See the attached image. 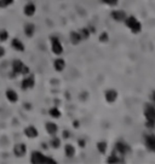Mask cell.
I'll return each mask as SVG.
<instances>
[{
    "mask_svg": "<svg viewBox=\"0 0 155 164\" xmlns=\"http://www.w3.org/2000/svg\"><path fill=\"white\" fill-rule=\"evenodd\" d=\"M124 23L133 34L141 33V30H142V24L134 16H127L126 20L124 21Z\"/></svg>",
    "mask_w": 155,
    "mask_h": 164,
    "instance_id": "cell-1",
    "label": "cell"
},
{
    "mask_svg": "<svg viewBox=\"0 0 155 164\" xmlns=\"http://www.w3.org/2000/svg\"><path fill=\"white\" fill-rule=\"evenodd\" d=\"M50 41H51V51H52V53L56 55H62L63 53V46L61 44L59 39L57 36H51Z\"/></svg>",
    "mask_w": 155,
    "mask_h": 164,
    "instance_id": "cell-2",
    "label": "cell"
},
{
    "mask_svg": "<svg viewBox=\"0 0 155 164\" xmlns=\"http://www.w3.org/2000/svg\"><path fill=\"white\" fill-rule=\"evenodd\" d=\"M114 151L116 153H119L120 156H125L127 153L131 152V147L129 144H126L125 141H118L114 146Z\"/></svg>",
    "mask_w": 155,
    "mask_h": 164,
    "instance_id": "cell-3",
    "label": "cell"
},
{
    "mask_svg": "<svg viewBox=\"0 0 155 164\" xmlns=\"http://www.w3.org/2000/svg\"><path fill=\"white\" fill-rule=\"evenodd\" d=\"M144 117L145 121H149V122H155V105L153 104H145L144 105Z\"/></svg>",
    "mask_w": 155,
    "mask_h": 164,
    "instance_id": "cell-4",
    "label": "cell"
},
{
    "mask_svg": "<svg viewBox=\"0 0 155 164\" xmlns=\"http://www.w3.org/2000/svg\"><path fill=\"white\" fill-rule=\"evenodd\" d=\"M144 145L149 151L155 153V134L149 133V134L144 135Z\"/></svg>",
    "mask_w": 155,
    "mask_h": 164,
    "instance_id": "cell-5",
    "label": "cell"
},
{
    "mask_svg": "<svg viewBox=\"0 0 155 164\" xmlns=\"http://www.w3.org/2000/svg\"><path fill=\"white\" fill-rule=\"evenodd\" d=\"M34 85H35V77L34 75H28L27 77H24L22 80V82H21V88H22L23 91H27V89H31V88L34 87Z\"/></svg>",
    "mask_w": 155,
    "mask_h": 164,
    "instance_id": "cell-6",
    "label": "cell"
},
{
    "mask_svg": "<svg viewBox=\"0 0 155 164\" xmlns=\"http://www.w3.org/2000/svg\"><path fill=\"white\" fill-rule=\"evenodd\" d=\"M26 152H27V146H26V144L18 142V144H16V145L13 146V154H15L16 157L22 158L23 156L26 154Z\"/></svg>",
    "mask_w": 155,
    "mask_h": 164,
    "instance_id": "cell-7",
    "label": "cell"
},
{
    "mask_svg": "<svg viewBox=\"0 0 155 164\" xmlns=\"http://www.w3.org/2000/svg\"><path fill=\"white\" fill-rule=\"evenodd\" d=\"M118 95H119V94H118V91H116V89H114V88L107 89V91H106V94H104L107 103H109V104L115 103V101H116V99H118Z\"/></svg>",
    "mask_w": 155,
    "mask_h": 164,
    "instance_id": "cell-8",
    "label": "cell"
},
{
    "mask_svg": "<svg viewBox=\"0 0 155 164\" xmlns=\"http://www.w3.org/2000/svg\"><path fill=\"white\" fill-rule=\"evenodd\" d=\"M45 157L41 152L39 151H33L32 154H31V162L34 164H43L45 163Z\"/></svg>",
    "mask_w": 155,
    "mask_h": 164,
    "instance_id": "cell-9",
    "label": "cell"
},
{
    "mask_svg": "<svg viewBox=\"0 0 155 164\" xmlns=\"http://www.w3.org/2000/svg\"><path fill=\"white\" fill-rule=\"evenodd\" d=\"M110 16L111 18L114 21H116V22H124L126 20V17H127L126 12L122 11V10H114V11H111Z\"/></svg>",
    "mask_w": 155,
    "mask_h": 164,
    "instance_id": "cell-10",
    "label": "cell"
},
{
    "mask_svg": "<svg viewBox=\"0 0 155 164\" xmlns=\"http://www.w3.org/2000/svg\"><path fill=\"white\" fill-rule=\"evenodd\" d=\"M24 135L28 138V139H34L39 135V131L36 129V127L34 126H28L27 128H24Z\"/></svg>",
    "mask_w": 155,
    "mask_h": 164,
    "instance_id": "cell-11",
    "label": "cell"
},
{
    "mask_svg": "<svg viewBox=\"0 0 155 164\" xmlns=\"http://www.w3.org/2000/svg\"><path fill=\"white\" fill-rule=\"evenodd\" d=\"M23 12H24V15H26L27 17H33L34 15H35V12H36V6H35V4H34V2H28V4L24 6Z\"/></svg>",
    "mask_w": 155,
    "mask_h": 164,
    "instance_id": "cell-12",
    "label": "cell"
},
{
    "mask_svg": "<svg viewBox=\"0 0 155 164\" xmlns=\"http://www.w3.org/2000/svg\"><path fill=\"white\" fill-rule=\"evenodd\" d=\"M45 129L47 131V134L50 135H56L57 131H58V126L56 124L55 122H47L45 124Z\"/></svg>",
    "mask_w": 155,
    "mask_h": 164,
    "instance_id": "cell-13",
    "label": "cell"
},
{
    "mask_svg": "<svg viewBox=\"0 0 155 164\" xmlns=\"http://www.w3.org/2000/svg\"><path fill=\"white\" fill-rule=\"evenodd\" d=\"M54 68H55L56 71H58V73L63 71L64 68H66V60H64L63 58H57V59H55V62H54Z\"/></svg>",
    "mask_w": 155,
    "mask_h": 164,
    "instance_id": "cell-14",
    "label": "cell"
},
{
    "mask_svg": "<svg viewBox=\"0 0 155 164\" xmlns=\"http://www.w3.org/2000/svg\"><path fill=\"white\" fill-rule=\"evenodd\" d=\"M11 46H12V48H15V50L18 51V52H23L24 48H26V47H24V44H23L20 39H13L11 41Z\"/></svg>",
    "mask_w": 155,
    "mask_h": 164,
    "instance_id": "cell-15",
    "label": "cell"
},
{
    "mask_svg": "<svg viewBox=\"0 0 155 164\" xmlns=\"http://www.w3.org/2000/svg\"><path fill=\"white\" fill-rule=\"evenodd\" d=\"M5 94H6V98L10 103H17L18 101V94L13 89H7Z\"/></svg>",
    "mask_w": 155,
    "mask_h": 164,
    "instance_id": "cell-16",
    "label": "cell"
},
{
    "mask_svg": "<svg viewBox=\"0 0 155 164\" xmlns=\"http://www.w3.org/2000/svg\"><path fill=\"white\" fill-rule=\"evenodd\" d=\"M24 34L28 38H33L34 34H35V25L33 23H28V24L24 25Z\"/></svg>",
    "mask_w": 155,
    "mask_h": 164,
    "instance_id": "cell-17",
    "label": "cell"
},
{
    "mask_svg": "<svg viewBox=\"0 0 155 164\" xmlns=\"http://www.w3.org/2000/svg\"><path fill=\"white\" fill-rule=\"evenodd\" d=\"M64 153L68 158H73L75 156V147L72 144H66L64 145Z\"/></svg>",
    "mask_w": 155,
    "mask_h": 164,
    "instance_id": "cell-18",
    "label": "cell"
},
{
    "mask_svg": "<svg viewBox=\"0 0 155 164\" xmlns=\"http://www.w3.org/2000/svg\"><path fill=\"white\" fill-rule=\"evenodd\" d=\"M22 66H23L22 60H20V59H15V60L12 62V71L16 73V74L18 75V74H21Z\"/></svg>",
    "mask_w": 155,
    "mask_h": 164,
    "instance_id": "cell-19",
    "label": "cell"
},
{
    "mask_svg": "<svg viewBox=\"0 0 155 164\" xmlns=\"http://www.w3.org/2000/svg\"><path fill=\"white\" fill-rule=\"evenodd\" d=\"M121 157H124V156H116V152L114 151V152L108 157L107 162H108V163H121V162H124V159H122Z\"/></svg>",
    "mask_w": 155,
    "mask_h": 164,
    "instance_id": "cell-20",
    "label": "cell"
},
{
    "mask_svg": "<svg viewBox=\"0 0 155 164\" xmlns=\"http://www.w3.org/2000/svg\"><path fill=\"white\" fill-rule=\"evenodd\" d=\"M69 38H70V42L73 45H79L81 42V36H80L79 32H72Z\"/></svg>",
    "mask_w": 155,
    "mask_h": 164,
    "instance_id": "cell-21",
    "label": "cell"
},
{
    "mask_svg": "<svg viewBox=\"0 0 155 164\" xmlns=\"http://www.w3.org/2000/svg\"><path fill=\"white\" fill-rule=\"evenodd\" d=\"M97 151L101 153V154H106L107 152V148H108V145H107V142L104 141V140H102V141H98L97 142Z\"/></svg>",
    "mask_w": 155,
    "mask_h": 164,
    "instance_id": "cell-22",
    "label": "cell"
},
{
    "mask_svg": "<svg viewBox=\"0 0 155 164\" xmlns=\"http://www.w3.org/2000/svg\"><path fill=\"white\" fill-rule=\"evenodd\" d=\"M61 144H62L61 139H59V138H57V136H55V135H52V139L50 140V146H51L52 148L57 150V148H59V147H61Z\"/></svg>",
    "mask_w": 155,
    "mask_h": 164,
    "instance_id": "cell-23",
    "label": "cell"
},
{
    "mask_svg": "<svg viewBox=\"0 0 155 164\" xmlns=\"http://www.w3.org/2000/svg\"><path fill=\"white\" fill-rule=\"evenodd\" d=\"M79 34L81 36V40H87L90 38V35H91V32H90L89 28H82V29L79 30Z\"/></svg>",
    "mask_w": 155,
    "mask_h": 164,
    "instance_id": "cell-24",
    "label": "cell"
},
{
    "mask_svg": "<svg viewBox=\"0 0 155 164\" xmlns=\"http://www.w3.org/2000/svg\"><path fill=\"white\" fill-rule=\"evenodd\" d=\"M49 115H50L52 118H59V117H61V111L58 110V108L54 106V108H51V109L49 110Z\"/></svg>",
    "mask_w": 155,
    "mask_h": 164,
    "instance_id": "cell-25",
    "label": "cell"
},
{
    "mask_svg": "<svg viewBox=\"0 0 155 164\" xmlns=\"http://www.w3.org/2000/svg\"><path fill=\"white\" fill-rule=\"evenodd\" d=\"M9 40V32L7 30H0V41L1 42H5Z\"/></svg>",
    "mask_w": 155,
    "mask_h": 164,
    "instance_id": "cell-26",
    "label": "cell"
},
{
    "mask_svg": "<svg viewBox=\"0 0 155 164\" xmlns=\"http://www.w3.org/2000/svg\"><path fill=\"white\" fill-rule=\"evenodd\" d=\"M100 41L103 42V44H106V42L109 41V35H108L107 32H102V34L100 35Z\"/></svg>",
    "mask_w": 155,
    "mask_h": 164,
    "instance_id": "cell-27",
    "label": "cell"
},
{
    "mask_svg": "<svg viewBox=\"0 0 155 164\" xmlns=\"http://www.w3.org/2000/svg\"><path fill=\"white\" fill-rule=\"evenodd\" d=\"M102 2H104L106 5H109V6H116L119 4V0H101Z\"/></svg>",
    "mask_w": 155,
    "mask_h": 164,
    "instance_id": "cell-28",
    "label": "cell"
},
{
    "mask_svg": "<svg viewBox=\"0 0 155 164\" xmlns=\"http://www.w3.org/2000/svg\"><path fill=\"white\" fill-rule=\"evenodd\" d=\"M21 74H22V75H29V74H31V69H29L27 65L23 64L22 70H21Z\"/></svg>",
    "mask_w": 155,
    "mask_h": 164,
    "instance_id": "cell-29",
    "label": "cell"
},
{
    "mask_svg": "<svg viewBox=\"0 0 155 164\" xmlns=\"http://www.w3.org/2000/svg\"><path fill=\"white\" fill-rule=\"evenodd\" d=\"M7 6H9V4L6 2V0H0V7H1V9L7 7Z\"/></svg>",
    "mask_w": 155,
    "mask_h": 164,
    "instance_id": "cell-30",
    "label": "cell"
},
{
    "mask_svg": "<svg viewBox=\"0 0 155 164\" xmlns=\"http://www.w3.org/2000/svg\"><path fill=\"white\" fill-rule=\"evenodd\" d=\"M6 53V51H5V47H2L1 45H0V58H2L4 55Z\"/></svg>",
    "mask_w": 155,
    "mask_h": 164,
    "instance_id": "cell-31",
    "label": "cell"
},
{
    "mask_svg": "<svg viewBox=\"0 0 155 164\" xmlns=\"http://www.w3.org/2000/svg\"><path fill=\"white\" fill-rule=\"evenodd\" d=\"M79 146H80V147H82V148H84V147H85V146H86V141H85V140H84V139H80V140H79Z\"/></svg>",
    "mask_w": 155,
    "mask_h": 164,
    "instance_id": "cell-32",
    "label": "cell"
},
{
    "mask_svg": "<svg viewBox=\"0 0 155 164\" xmlns=\"http://www.w3.org/2000/svg\"><path fill=\"white\" fill-rule=\"evenodd\" d=\"M150 98H152V100H153V103L155 104V89L152 92V95H150Z\"/></svg>",
    "mask_w": 155,
    "mask_h": 164,
    "instance_id": "cell-33",
    "label": "cell"
},
{
    "mask_svg": "<svg viewBox=\"0 0 155 164\" xmlns=\"http://www.w3.org/2000/svg\"><path fill=\"white\" fill-rule=\"evenodd\" d=\"M6 2H7L9 5H11L12 2H13V0H6Z\"/></svg>",
    "mask_w": 155,
    "mask_h": 164,
    "instance_id": "cell-34",
    "label": "cell"
},
{
    "mask_svg": "<svg viewBox=\"0 0 155 164\" xmlns=\"http://www.w3.org/2000/svg\"><path fill=\"white\" fill-rule=\"evenodd\" d=\"M63 135H64V136H68V135H69V133H68V131H64V133H63Z\"/></svg>",
    "mask_w": 155,
    "mask_h": 164,
    "instance_id": "cell-35",
    "label": "cell"
}]
</instances>
